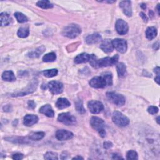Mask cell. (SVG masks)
Wrapping results in <instances>:
<instances>
[{"instance_id":"obj_13","label":"cell","mask_w":160,"mask_h":160,"mask_svg":"<svg viewBox=\"0 0 160 160\" xmlns=\"http://www.w3.org/2000/svg\"><path fill=\"white\" fill-rule=\"evenodd\" d=\"M73 137V133L66 130H59L56 133V138L59 141H65Z\"/></svg>"},{"instance_id":"obj_20","label":"cell","mask_w":160,"mask_h":160,"mask_svg":"<svg viewBox=\"0 0 160 160\" xmlns=\"http://www.w3.org/2000/svg\"><path fill=\"white\" fill-rule=\"evenodd\" d=\"M70 105H71L70 102L68 101V99L65 98H59L56 103V106L59 110L66 108L69 107Z\"/></svg>"},{"instance_id":"obj_28","label":"cell","mask_w":160,"mask_h":160,"mask_svg":"<svg viewBox=\"0 0 160 160\" xmlns=\"http://www.w3.org/2000/svg\"><path fill=\"white\" fill-rule=\"evenodd\" d=\"M45 136V133L44 132H36V133H33L30 135V139L33 141H39V140H41L43 139Z\"/></svg>"},{"instance_id":"obj_42","label":"cell","mask_w":160,"mask_h":160,"mask_svg":"<svg viewBox=\"0 0 160 160\" xmlns=\"http://www.w3.org/2000/svg\"><path fill=\"white\" fill-rule=\"evenodd\" d=\"M154 71L155 73H156L157 75H159V67H156L154 70Z\"/></svg>"},{"instance_id":"obj_36","label":"cell","mask_w":160,"mask_h":160,"mask_svg":"<svg viewBox=\"0 0 160 160\" xmlns=\"http://www.w3.org/2000/svg\"><path fill=\"white\" fill-rule=\"evenodd\" d=\"M24 158V156L23 154H21V153H16V154H14L12 156V158L13 159H15V160H20V159H23Z\"/></svg>"},{"instance_id":"obj_11","label":"cell","mask_w":160,"mask_h":160,"mask_svg":"<svg viewBox=\"0 0 160 160\" xmlns=\"http://www.w3.org/2000/svg\"><path fill=\"white\" fill-rule=\"evenodd\" d=\"M38 86V82L36 79H33V81H32V82L30 83V85H29L26 88L25 91H21L20 92H16L14 93L13 94H12V96L14 97V96H25L26 95L28 94L31 93L33 91H35V90L36 89Z\"/></svg>"},{"instance_id":"obj_35","label":"cell","mask_w":160,"mask_h":160,"mask_svg":"<svg viewBox=\"0 0 160 160\" xmlns=\"http://www.w3.org/2000/svg\"><path fill=\"white\" fill-rule=\"evenodd\" d=\"M158 111H159L158 108H157L156 106H150L148 108V112L149 113H150L151 114H156L158 112Z\"/></svg>"},{"instance_id":"obj_4","label":"cell","mask_w":160,"mask_h":160,"mask_svg":"<svg viewBox=\"0 0 160 160\" xmlns=\"http://www.w3.org/2000/svg\"><path fill=\"white\" fill-rule=\"evenodd\" d=\"M113 122L119 127H125L130 123V119L119 111H114L112 116Z\"/></svg>"},{"instance_id":"obj_16","label":"cell","mask_w":160,"mask_h":160,"mask_svg":"<svg viewBox=\"0 0 160 160\" xmlns=\"http://www.w3.org/2000/svg\"><path fill=\"white\" fill-rule=\"evenodd\" d=\"M38 121V117L34 114H27L25 116L23 123L26 126H31Z\"/></svg>"},{"instance_id":"obj_5","label":"cell","mask_w":160,"mask_h":160,"mask_svg":"<svg viewBox=\"0 0 160 160\" xmlns=\"http://www.w3.org/2000/svg\"><path fill=\"white\" fill-rule=\"evenodd\" d=\"M81 28H80V27L78 25L71 24L64 28L62 33L63 36L68 38L73 39L78 36L79 34L81 33Z\"/></svg>"},{"instance_id":"obj_17","label":"cell","mask_w":160,"mask_h":160,"mask_svg":"<svg viewBox=\"0 0 160 160\" xmlns=\"http://www.w3.org/2000/svg\"><path fill=\"white\" fill-rule=\"evenodd\" d=\"M91 55L88 53H82L80 54H78L75 58H74V63L76 64H81V63H87L90 62V58H91Z\"/></svg>"},{"instance_id":"obj_9","label":"cell","mask_w":160,"mask_h":160,"mask_svg":"<svg viewBox=\"0 0 160 160\" xmlns=\"http://www.w3.org/2000/svg\"><path fill=\"white\" fill-rule=\"evenodd\" d=\"M114 48L121 53H125L127 50V42L126 40L123 39L116 38L112 41Z\"/></svg>"},{"instance_id":"obj_6","label":"cell","mask_w":160,"mask_h":160,"mask_svg":"<svg viewBox=\"0 0 160 160\" xmlns=\"http://www.w3.org/2000/svg\"><path fill=\"white\" fill-rule=\"evenodd\" d=\"M106 96L110 102L116 106H122L125 103V98L121 94L115 92H108L106 93Z\"/></svg>"},{"instance_id":"obj_32","label":"cell","mask_w":160,"mask_h":160,"mask_svg":"<svg viewBox=\"0 0 160 160\" xmlns=\"http://www.w3.org/2000/svg\"><path fill=\"white\" fill-rule=\"evenodd\" d=\"M76 108L77 111L79 113L83 114L85 113V110L83 107V103L82 101H80V100H79V101L76 102Z\"/></svg>"},{"instance_id":"obj_26","label":"cell","mask_w":160,"mask_h":160,"mask_svg":"<svg viewBox=\"0 0 160 160\" xmlns=\"http://www.w3.org/2000/svg\"><path fill=\"white\" fill-rule=\"evenodd\" d=\"M36 5L43 9H50L53 7V4L47 0H43V1H39L37 2Z\"/></svg>"},{"instance_id":"obj_29","label":"cell","mask_w":160,"mask_h":160,"mask_svg":"<svg viewBox=\"0 0 160 160\" xmlns=\"http://www.w3.org/2000/svg\"><path fill=\"white\" fill-rule=\"evenodd\" d=\"M56 59V55L54 52L49 53L45 54L43 58V62H46V63L53 62L55 61Z\"/></svg>"},{"instance_id":"obj_39","label":"cell","mask_w":160,"mask_h":160,"mask_svg":"<svg viewBox=\"0 0 160 160\" xmlns=\"http://www.w3.org/2000/svg\"><path fill=\"white\" fill-rule=\"evenodd\" d=\"M112 159H123V158H122V157H121V156H119L118 154H113Z\"/></svg>"},{"instance_id":"obj_2","label":"cell","mask_w":160,"mask_h":160,"mask_svg":"<svg viewBox=\"0 0 160 160\" xmlns=\"http://www.w3.org/2000/svg\"><path fill=\"white\" fill-rule=\"evenodd\" d=\"M119 59L118 54H116L113 57H106L100 59H97L94 54L91 55L90 63L94 68L107 67L116 65Z\"/></svg>"},{"instance_id":"obj_12","label":"cell","mask_w":160,"mask_h":160,"mask_svg":"<svg viewBox=\"0 0 160 160\" xmlns=\"http://www.w3.org/2000/svg\"><path fill=\"white\" fill-rule=\"evenodd\" d=\"M115 28L117 33L120 35H124L126 34L129 30L128 23L123 19L117 20L115 25Z\"/></svg>"},{"instance_id":"obj_33","label":"cell","mask_w":160,"mask_h":160,"mask_svg":"<svg viewBox=\"0 0 160 160\" xmlns=\"http://www.w3.org/2000/svg\"><path fill=\"white\" fill-rule=\"evenodd\" d=\"M44 158L46 159H58V154L56 153H54L52 151L47 152L45 154Z\"/></svg>"},{"instance_id":"obj_21","label":"cell","mask_w":160,"mask_h":160,"mask_svg":"<svg viewBox=\"0 0 160 160\" xmlns=\"http://www.w3.org/2000/svg\"><path fill=\"white\" fill-rule=\"evenodd\" d=\"M157 30L155 27H148L146 30V36L149 40H152L157 36Z\"/></svg>"},{"instance_id":"obj_30","label":"cell","mask_w":160,"mask_h":160,"mask_svg":"<svg viewBox=\"0 0 160 160\" xmlns=\"http://www.w3.org/2000/svg\"><path fill=\"white\" fill-rule=\"evenodd\" d=\"M14 16L18 21L20 23H24L28 22V18L23 13L16 12L14 13Z\"/></svg>"},{"instance_id":"obj_27","label":"cell","mask_w":160,"mask_h":160,"mask_svg":"<svg viewBox=\"0 0 160 160\" xmlns=\"http://www.w3.org/2000/svg\"><path fill=\"white\" fill-rule=\"evenodd\" d=\"M45 50V48L43 46L39 47L38 48H37L36 50L33 51L31 52H30L28 54V56L30 58H38L39 56V55L42 54L43 53V51Z\"/></svg>"},{"instance_id":"obj_43","label":"cell","mask_w":160,"mask_h":160,"mask_svg":"<svg viewBox=\"0 0 160 160\" xmlns=\"http://www.w3.org/2000/svg\"><path fill=\"white\" fill-rule=\"evenodd\" d=\"M73 159H83V157H82V156H78L74 157V158H73Z\"/></svg>"},{"instance_id":"obj_38","label":"cell","mask_w":160,"mask_h":160,"mask_svg":"<svg viewBox=\"0 0 160 160\" xmlns=\"http://www.w3.org/2000/svg\"><path fill=\"white\" fill-rule=\"evenodd\" d=\"M28 107L30 109H34L36 106V105L33 101H29L28 103Z\"/></svg>"},{"instance_id":"obj_37","label":"cell","mask_w":160,"mask_h":160,"mask_svg":"<svg viewBox=\"0 0 160 160\" xmlns=\"http://www.w3.org/2000/svg\"><path fill=\"white\" fill-rule=\"evenodd\" d=\"M103 145H104V148L105 149H109V148H111L113 146V144L110 142H105Z\"/></svg>"},{"instance_id":"obj_24","label":"cell","mask_w":160,"mask_h":160,"mask_svg":"<svg viewBox=\"0 0 160 160\" xmlns=\"http://www.w3.org/2000/svg\"><path fill=\"white\" fill-rule=\"evenodd\" d=\"M1 25L2 26H8L10 23V16L9 14L6 12H3L1 13Z\"/></svg>"},{"instance_id":"obj_46","label":"cell","mask_w":160,"mask_h":160,"mask_svg":"<svg viewBox=\"0 0 160 160\" xmlns=\"http://www.w3.org/2000/svg\"><path fill=\"white\" fill-rule=\"evenodd\" d=\"M159 5H158V6H157V9H158V14H159Z\"/></svg>"},{"instance_id":"obj_1","label":"cell","mask_w":160,"mask_h":160,"mask_svg":"<svg viewBox=\"0 0 160 160\" xmlns=\"http://www.w3.org/2000/svg\"><path fill=\"white\" fill-rule=\"evenodd\" d=\"M90 85L94 88H104L111 86L113 84V76L111 73L106 72L100 76L93 78L90 82Z\"/></svg>"},{"instance_id":"obj_3","label":"cell","mask_w":160,"mask_h":160,"mask_svg":"<svg viewBox=\"0 0 160 160\" xmlns=\"http://www.w3.org/2000/svg\"><path fill=\"white\" fill-rule=\"evenodd\" d=\"M90 125L94 130L98 132L99 135L102 138L105 137V123L102 119L96 116H93L90 120Z\"/></svg>"},{"instance_id":"obj_18","label":"cell","mask_w":160,"mask_h":160,"mask_svg":"<svg viewBox=\"0 0 160 160\" xmlns=\"http://www.w3.org/2000/svg\"><path fill=\"white\" fill-rule=\"evenodd\" d=\"M102 39V36L98 33H94L91 35L88 36L86 38V42L89 45L95 44L99 42H101Z\"/></svg>"},{"instance_id":"obj_8","label":"cell","mask_w":160,"mask_h":160,"mask_svg":"<svg viewBox=\"0 0 160 160\" xmlns=\"http://www.w3.org/2000/svg\"><path fill=\"white\" fill-rule=\"evenodd\" d=\"M88 108L90 111L93 114H99L104 109L103 103L95 100H91L88 103Z\"/></svg>"},{"instance_id":"obj_19","label":"cell","mask_w":160,"mask_h":160,"mask_svg":"<svg viewBox=\"0 0 160 160\" xmlns=\"http://www.w3.org/2000/svg\"><path fill=\"white\" fill-rule=\"evenodd\" d=\"M39 113H42L50 118H53L54 115V112L52 107L50 105H46L43 106L39 109Z\"/></svg>"},{"instance_id":"obj_41","label":"cell","mask_w":160,"mask_h":160,"mask_svg":"<svg viewBox=\"0 0 160 160\" xmlns=\"http://www.w3.org/2000/svg\"><path fill=\"white\" fill-rule=\"evenodd\" d=\"M159 42H156V43H154V45H153V49L154 50H158V49H159Z\"/></svg>"},{"instance_id":"obj_40","label":"cell","mask_w":160,"mask_h":160,"mask_svg":"<svg viewBox=\"0 0 160 160\" xmlns=\"http://www.w3.org/2000/svg\"><path fill=\"white\" fill-rule=\"evenodd\" d=\"M140 16H142V18L143 19V20H144L145 22H147L148 18L146 17V16L143 13H140Z\"/></svg>"},{"instance_id":"obj_45","label":"cell","mask_w":160,"mask_h":160,"mask_svg":"<svg viewBox=\"0 0 160 160\" xmlns=\"http://www.w3.org/2000/svg\"><path fill=\"white\" fill-rule=\"evenodd\" d=\"M159 117L158 116L157 118H156V121H157V123H158V124H159Z\"/></svg>"},{"instance_id":"obj_15","label":"cell","mask_w":160,"mask_h":160,"mask_svg":"<svg viewBox=\"0 0 160 160\" xmlns=\"http://www.w3.org/2000/svg\"><path fill=\"white\" fill-rule=\"evenodd\" d=\"M99 47L105 53H111L114 49L112 41L109 39L103 40Z\"/></svg>"},{"instance_id":"obj_25","label":"cell","mask_w":160,"mask_h":160,"mask_svg":"<svg viewBox=\"0 0 160 160\" xmlns=\"http://www.w3.org/2000/svg\"><path fill=\"white\" fill-rule=\"evenodd\" d=\"M30 33L29 28L27 27H22L19 28L17 34L19 38H25L28 36Z\"/></svg>"},{"instance_id":"obj_31","label":"cell","mask_w":160,"mask_h":160,"mask_svg":"<svg viewBox=\"0 0 160 160\" xmlns=\"http://www.w3.org/2000/svg\"><path fill=\"white\" fill-rule=\"evenodd\" d=\"M58 71L57 69H51L46 70L43 72V75L46 78H52L58 74Z\"/></svg>"},{"instance_id":"obj_34","label":"cell","mask_w":160,"mask_h":160,"mask_svg":"<svg viewBox=\"0 0 160 160\" xmlns=\"http://www.w3.org/2000/svg\"><path fill=\"white\" fill-rule=\"evenodd\" d=\"M126 158L128 159H138V154L135 151L130 150L127 153Z\"/></svg>"},{"instance_id":"obj_44","label":"cell","mask_w":160,"mask_h":160,"mask_svg":"<svg viewBox=\"0 0 160 160\" xmlns=\"http://www.w3.org/2000/svg\"><path fill=\"white\" fill-rule=\"evenodd\" d=\"M141 6H142L143 9H145V8H146V5H145V4H142V5H141Z\"/></svg>"},{"instance_id":"obj_22","label":"cell","mask_w":160,"mask_h":160,"mask_svg":"<svg viewBox=\"0 0 160 160\" xmlns=\"http://www.w3.org/2000/svg\"><path fill=\"white\" fill-rule=\"evenodd\" d=\"M2 79L6 82H14L16 80L14 74L11 71H6L2 74Z\"/></svg>"},{"instance_id":"obj_23","label":"cell","mask_w":160,"mask_h":160,"mask_svg":"<svg viewBox=\"0 0 160 160\" xmlns=\"http://www.w3.org/2000/svg\"><path fill=\"white\" fill-rule=\"evenodd\" d=\"M116 70L119 77H124L126 75V68L123 63H119L116 65Z\"/></svg>"},{"instance_id":"obj_10","label":"cell","mask_w":160,"mask_h":160,"mask_svg":"<svg viewBox=\"0 0 160 160\" xmlns=\"http://www.w3.org/2000/svg\"><path fill=\"white\" fill-rule=\"evenodd\" d=\"M47 88L53 94H58L62 93L63 91V84L58 81H51L47 85Z\"/></svg>"},{"instance_id":"obj_7","label":"cell","mask_w":160,"mask_h":160,"mask_svg":"<svg viewBox=\"0 0 160 160\" xmlns=\"http://www.w3.org/2000/svg\"><path fill=\"white\" fill-rule=\"evenodd\" d=\"M58 121L65 125H74L76 123V118L70 113H63L59 114L58 117Z\"/></svg>"},{"instance_id":"obj_14","label":"cell","mask_w":160,"mask_h":160,"mask_svg":"<svg viewBox=\"0 0 160 160\" xmlns=\"http://www.w3.org/2000/svg\"><path fill=\"white\" fill-rule=\"evenodd\" d=\"M119 7L121 8L125 13L128 17L132 16L131 2L130 1H122L119 3Z\"/></svg>"}]
</instances>
